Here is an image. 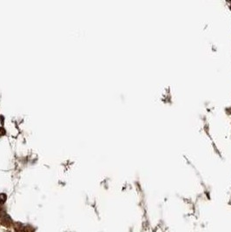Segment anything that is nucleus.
Listing matches in <instances>:
<instances>
[{"label": "nucleus", "mask_w": 231, "mask_h": 232, "mask_svg": "<svg viewBox=\"0 0 231 232\" xmlns=\"http://www.w3.org/2000/svg\"><path fill=\"white\" fill-rule=\"evenodd\" d=\"M5 201H6V195L0 194V203H4Z\"/></svg>", "instance_id": "1"}]
</instances>
